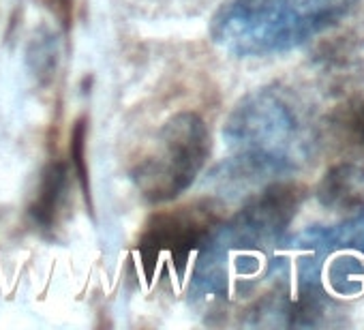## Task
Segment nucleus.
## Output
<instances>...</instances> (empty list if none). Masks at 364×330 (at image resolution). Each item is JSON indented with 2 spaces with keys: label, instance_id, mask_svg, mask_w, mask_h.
<instances>
[{
  "label": "nucleus",
  "instance_id": "6e6552de",
  "mask_svg": "<svg viewBox=\"0 0 364 330\" xmlns=\"http://www.w3.org/2000/svg\"><path fill=\"white\" fill-rule=\"evenodd\" d=\"M364 185V168L358 163H336L321 176L317 185V200L326 208L341 206L349 202Z\"/></svg>",
  "mask_w": 364,
  "mask_h": 330
},
{
  "label": "nucleus",
  "instance_id": "f03ea898",
  "mask_svg": "<svg viewBox=\"0 0 364 330\" xmlns=\"http://www.w3.org/2000/svg\"><path fill=\"white\" fill-rule=\"evenodd\" d=\"M223 139L230 156L213 172L223 191L285 181L300 172L313 148V120L306 103L285 84L247 92L230 112Z\"/></svg>",
  "mask_w": 364,
  "mask_h": 330
},
{
  "label": "nucleus",
  "instance_id": "7ed1b4c3",
  "mask_svg": "<svg viewBox=\"0 0 364 330\" xmlns=\"http://www.w3.org/2000/svg\"><path fill=\"white\" fill-rule=\"evenodd\" d=\"M360 0H228L208 26L215 46L236 58L291 52L338 26Z\"/></svg>",
  "mask_w": 364,
  "mask_h": 330
},
{
  "label": "nucleus",
  "instance_id": "20e7f679",
  "mask_svg": "<svg viewBox=\"0 0 364 330\" xmlns=\"http://www.w3.org/2000/svg\"><path fill=\"white\" fill-rule=\"evenodd\" d=\"M213 150L210 129L196 112L169 116L131 168V181L148 204H167L198 181Z\"/></svg>",
  "mask_w": 364,
  "mask_h": 330
},
{
  "label": "nucleus",
  "instance_id": "0eeeda50",
  "mask_svg": "<svg viewBox=\"0 0 364 330\" xmlns=\"http://www.w3.org/2000/svg\"><path fill=\"white\" fill-rule=\"evenodd\" d=\"M69 165L60 159H52L39 174L37 189L28 204V217L33 225L43 234H54L65 213L69 196Z\"/></svg>",
  "mask_w": 364,
  "mask_h": 330
},
{
  "label": "nucleus",
  "instance_id": "1a4fd4ad",
  "mask_svg": "<svg viewBox=\"0 0 364 330\" xmlns=\"http://www.w3.org/2000/svg\"><path fill=\"white\" fill-rule=\"evenodd\" d=\"M26 67L39 86H48L58 69V37L50 28H39L26 48Z\"/></svg>",
  "mask_w": 364,
  "mask_h": 330
},
{
  "label": "nucleus",
  "instance_id": "9b49d317",
  "mask_svg": "<svg viewBox=\"0 0 364 330\" xmlns=\"http://www.w3.org/2000/svg\"><path fill=\"white\" fill-rule=\"evenodd\" d=\"M349 133L358 144L364 146V103L353 112V116L349 120Z\"/></svg>",
  "mask_w": 364,
  "mask_h": 330
},
{
  "label": "nucleus",
  "instance_id": "423d86ee",
  "mask_svg": "<svg viewBox=\"0 0 364 330\" xmlns=\"http://www.w3.org/2000/svg\"><path fill=\"white\" fill-rule=\"evenodd\" d=\"M289 249L309 251L313 255H326L330 251H349L364 255V208L345 217L334 225H313L283 240Z\"/></svg>",
  "mask_w": 364,
  "mask_h": 330
},
{
  "label": "nucleus",
  "instance_id": "9d476101",
  "mask_svg": "<svg viewBox=\"0 0 364 330\" xmlns=\"http://www.w3.org/2000/svg\"><path fill=\"white\" fill-rule=\"evenodd\" d=\"M86 139H88V118L82 116L75 120L71 129V144H69V156H71V174L75 176L82 196L88 204V213L92 215V189H90V174H88V159H86Z\"/></svg>",
  "mask_w": 364,
  "mask_h": 330
},
{
  "label": "nucleus",
  "instance_id": "39448f33",
  "mask_svg": "<svg viewBox=\"0 0 364 330\" xmlns=\"http://www.w3.org/2000/svg\"><path fill=\"white\" fill-rule=\"evenodd\" d=\"M221 221L223 204L215 198L154 213L137 240V255L148 277H154L161 268H173L180 275L187 268L191 253L200 251Z\"/></svg>",
  "mask_w": 364,
  "mask_h": 330
},
{
  "label": "nucleus",
  "instance_id": "f257e3e1",
  "mask_svg": "<svg viewBox=\"0 0 364 330\" xmlns=\"http://www.w3.org/2000/svg\"><path fill=\"white\" fill-rule=\"evenodd\" d=\"M304 198L302 185L274 181L223 219L198 251L189 298L196 302L240 298L270 279L274 257Z\"/></svg>",
  "mask_w": 364,
  "mask_h": 330
}]
</instances>
